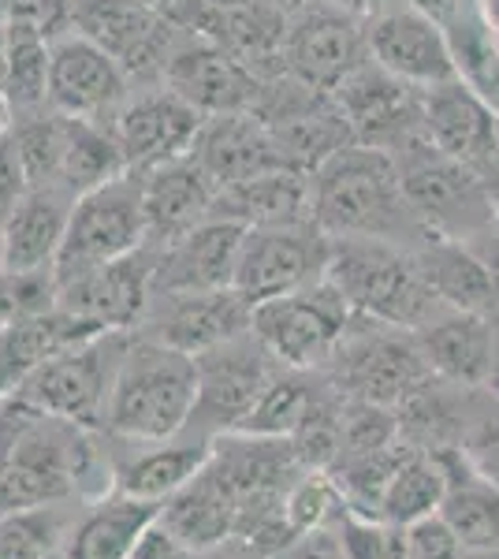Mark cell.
<instances>
[{
    "label": "cell",
    "mask_w": 499,
    "mask_h": 559,
    "mask_svg": "<svg viewBox=\"0 0 499 559\" xmlns=\"http://www.w3.org/2000/svg\"><path fill=\"white\" fill-rule=\"evenodd\" d=\"M310 179L313 221L332 239H384L414 250L432 236L406 202L392 153L351 142Z\"/></svg>",
    "instance_id": "cell-1"
},
{
    "label": "cell",
    "mask_w": 499,
    "mask_h": 559,
    "mask_svg": "<svg viewBox=\"0 0 499 559\" xmlns=\"http://www.w3.org/2000/svg\"><path fill=\"white\" fill-rule=\"evenodd\" d=\"M198 362L183 350L131 332L108 392L105 432L116 440H168L190 426Z\"/></svg>",
    "instance_id": "cell-2"
},
{
    "label": "cell",
    "mask_w": 499,
    "mask_h": 559,
    "mask_svg": "<svg viewBox=\"0 0 499 559\" xmlns=\"http://www.w3.org/2000/svg\"><path fill=\"white\" fill-rule=\"evenodd\" d=\"M358 318L417 332L448 306L425 284L411 247L384 239H335L329 273Z\"/></svg>",
    "instance_id": "cell-3"
},
{
    "label": "cell",
    "mask_w": 499,
    "mask_h": 559,
    "mask_svg": "<svg viewBox=\"0 0 499 559\" xmlns=\"http://www.w3.org/2000/svg\"><path fill=\"white\" fill-rule=\"evenodd\" d=\"M392 157L399 179H403L406 202L414 205V213L421 216V224L432 236L470 239L499 221L477 168L462 165L451 153L432 146L425 134L399 146Z\"/></svg>",
    "instance_id": "cell-4"
},
{
    "label": "cell",
    "mask_w": 499,
    "mask_h": 559,
    "mask_svg": "<svg viewBox=\"0 0 499 559\" xmlns=\"http://www.w3.org/2000/svg\"><path fill=\"white\" fill-rule=\"evenodd\" d=\"M321 373L347 400L399 407L417 384L429 381L432 369L425 362L414 332L392 329V324L369 318H354L351 332L343 336V344L335 347V355Z\"/></svg>",
    "instance_id": "cell-5"
},
{
    "label": "cell",
    "mask_w": 499,
    "mask_h": 559,
    "mask_svg": "<svg viewBox=\"0 0 499 559\" xmlns=\"http://www.w3.org/2000/svg\"><path fill=\"white\" fill-rule=\"evenodd\" d=\"M127 340L131 332H102V336H90L83 344L60 350L15 388L12 400H20L31 411L52 414V418L102 429Z\"/></svg>",
    "instance_id": "cell-6"
},
{
    "label": "cell",
    "mask_w": 499,
    "mask_h": 559,
    "mask_svg": "<svg viewBox=\"0 0 499 559\" xmlns=\"http://www.w3.org/2000/svg\"><path fill=\"white\" fill-rule=\"evenodd\" d=\"M146 242V179H142V173H123L75 198L68 236H63L57 258V280L127 258Z\"/></svg>",
    "instance_id": "cell-7"
},
{
    "label": "cell",
    "mask_w": 499,
    "mask_h": 559,
    "mask_svg": "<svg viewBox=\"0 0 499 559\" xmlns=\"http://www.w3.org/2000/svg\"><path fill=\"white\" fill-rule=\"evenodd\" d=\"M358 313L343 299V292L329 276L298 287L292 295L253 306V336L261 340L272 358L295 369H324Z\"/></svg>",
    "instance_id": "cell-8"
},
{
    "label": "cell",
    "mask_w": 499,
    "mask_h": 559,
    "mask_svg": "<svg viewBox=\"0 0 499 559\" xmlns=\"http://www.w3.org/2000/svg\"><path fill=\"white\" fill-rule=\"evenodd\" d=\"M194 362H198V403L187 429L202 432L209 440L224 437V432H239L247 426L253 407H258L265 388L272 384V377H276V369L284 366L253 336V329L228 340V344L205 350V355H198Z\"/></svg>",
    "instance_id": "cell-9"
},
{
    "label": "cell",
    "mask_w": 499,
    "mask_h": 559,
    "mask_svg": "<svg viewBox=\"0 0 499 559\" xmlns=\"http://www.w3.org/2000/svg\"><path fill=\"white\" fill-rule=\"evenodd\" d=\"M332 242L335 239L317 228V221L247 228L231 287L250 306L292 295L329 273Z\"/></svg>",
    "instance_id": "cell-10"
},
{
    "label": "cell",
    "mask_w": 499,
    "mask_h": 559,
    "mask_svg": "<svg viewBox=\"0 0 499 559\" xmlns=\"http://www.w3.org/2000/svg\"><path fill=\"white\" fill-rule=\"evenodd\" d=\"M366 60H373L366 20L335 0H317L287 23L284 64L295 79L321 94H332Z\"/></svg>",
    "instance_id": "cell-11"
},
{
    "label": "cell",
    "mask_w": 499,
    "mask_h": 559,
    "mask_svg": "<svg viewBox=\"0 0 499 559\" xmlns=\"http://www.w3.org/2000/svg\"><path fill=\"white\" fill-rule=\"evenodd\" d=\"M157 280V242L60 280L57 306L97 332H134L146 318Z\"/></svg>",
    "instance_id": "cell-12"
},
{
    "label": "cell",
    "mask_w": 499,
    "mask_h": 559,
    "mask_svg": "<svg viewBox=\"0 0 499 559\" xmlns=\"http://www.w3.org/2000/svg\"><path fill=\"white\" fill-rule=\"evenodd\" d=\"M71 26L112 52L131 83H161V71L183 34L139 0H75Z\"/></svg>",
    "instance_id": "cell-13"
},
{
    "label": "cell",
    "mask_w": 499,
    "mask_h": 559,
    "mask_svg": "<svg viewBox=\"0 0 499 559\" xmlns=\"http://www.w3.org/2000/svg\"><path fill=\"white\" fill-rule=\"evenodd\" d=\"M202 123L205 116L165 83H134L112 116V131L131 173H150L157 165L187 157Z\"/></svg>",
    "instance_id": "cell-14"
},
{
    "label": "cell",
    "mask_w": 499,
    "mask_h": 559,
    "mask_svg": "<svg viewBox=\"0 0 499 559\" xmlns=\"http://www.w3.org/2000/svg\"><path fill=\"white\" fill-rule=\"evenodd\" d=\"M131 86L134 83L120 60L79 34L75 26L49 38V108L71 120L112 123Z\"/></svg>",
    "instance_id": "cell-15"
},
{
    "label": "cell",
    "mask_w": 499,
    "mask_h": 559,
    "mask_svg": "<svg viewBox=\"0 0 499 559\" xmlns=\"http://www.w3.org/2000/svg\"><path fill=\"white\" fill-rule=\"evenodd\" d=\"M332 97L340 105V112L347 116L354 142H361V146L395 153L417 134H425L421 86L392 75L377 60H366L354 75L343 79L332 90Z\"/></svg>",
    "instance_id": "cell-16"
},
{
    "label": "cell",
    "mask_w": 499,
    "mask_h": 559,
    "mask_svg": "<svg viewBox=\"0 0 499 559\" xmlns=\"http://www.w3.org/2000/svg\"><path fill=\"white\" fill-rule=\"evenodd\" d=\"M250 321H253V306L235 287H221V292L153 295L146 318L139 321L134 332L198 358L205 350L250 332Z\"/></svg>",
    "instance_id": "cell-17"
},
{
    "label": "cell",
    "mask_w": 499,
    "mask_h": 559,
    "mask_svg": "<svg viewBox=\"0 0 499 559\" xmlns=\"http://www.w3.org/2000/svg\"><path fill=\"white\" fill-rule=\"evenodd\" d=\"M161 83L176 90L202 116L250 112L261 94V79L235 52L209 38H198V34H179L176 49L161 71Z\"/></svg>",
    "instance_id": "cell-18"
},
{
    "label": "cell",
    "mask_w": 499,
    "mask_h": 559,
    "mask_svg": "<svg viewBox=\"0 0 499 559\" xmlns=\"http://www.w3.org/2000/svg\"><path fill=\"white\" fill-rule=\"evenodd\" d=\"M366 31L369 52H373L377 64L399 79H406V83L437 86L459 79L448 38H443V26L432 15H425L421 8H414L411 0L366 20Z\"/></svg>",
    "instance_id": "cell-19"
},
{
    "label": "cell",
    "mask_w": 499,
    "mask_h": 559,
    "mask_svg": "<svg viewBox=\"0 0 499 559\" xmlns=\"http://www.w3.org/2000/svg\"><path fill=\"white\" fill-rule=\"evenodd\" d=\"M242 239H247V224L209 216L198 228L161 242L153 295L221 292V287H231Z\"/></svg>",
    "instance_id": "cell-20"
},
{
    "label": "cell",
    "mask_w": 499,
    "mask_h": 559,
    "mask_svg": "<svg viewBox=\"0 0 499 559\" xmlns=\"http://www.w3.org/2000/svg\"><path fill=\"white\" fill-rule=\"evenodd\" d=\"M112 440V492L150 503H165L213 455V440L194 429L168 440Z\"/></svg>",
    "instance_id": "cell-21"
},
{
    "label": "cell",
    "mask_w": 499,
    "mask_h": 559,
    "mask_svg": "<svg viewBox=\"0 0 499 559\" xmlns=\"http://www.w3.org/2000/svg\"><path fill=\"white\" fill-rule=\"evenodd\" d=\"M496 108L462 79L421 86L425 139L470 168L496 160Z\"/></svg>",
    "instance_id": "cell-22"
},
{
    "label": "cell",
    "mask_w": 499,
    "mask_h": 559,
    "mask_svg": "<svg viewBox=\"0 0 499 559\" xmlns=\"http://www.w3.org/2000/svg\"><path fill=\"white\" fill-rule=\"evenodd\" d=\"M75 191L63 183H34L20 202L0 216L4 231V269L34 273V269H57L63 236H68Z\"/></svg>",
    "instance_id": "cell-23"
},
{
    "label": "cell",
    "mask_w": 499,
    "mask_h": 559,
    "mask_svg": "<svg viewBox=\"0 0 499 559\" xmlns=\"http://www.w3.org/2000/svg\"><path fill=\"white\" fill-rule=\"evenodd\" d=\"M190 157L205 168L216 187H231L272 168H287L276 139L253 112H221L205 116Z\"/></svg>",
    "instance_id": "cell-24"
},
{
    "label": "cell",
    "mask_w": 499,
    "mask_h": 559,
    "mask_svg": "<svg viewBox=\"0 0 499 559\" xmlns=\"http://www.w3.org/2000/svg\"><path fill=\"white\" fill-rule=\"evenodd\" d=\"M417 347H421L425 362L440 381L455 388H480L488 384L499 350L488 313L470 310H443L440 318L414 332Z\"/></svg>",
    "instance_id": "cell-25"
},
{
    "label": "cell",
    "mask_w": 499,
    "mask_h": 559,
    "mask_svg": "<svg viewBox=\"0 0 499 559\" xmlns=\"http://www.w3.org/2000/svg\"><path fill=\"white\" fill-rule=\"evenodd\" d=\"M235 519H239V496L228 485V477L209 463L198 471L179 492H171L161 503L157 522L176 540H183L190 552H205L235 537Z\"/></svg>",
    "instance_id": "cell-26"
},
{
    "label": "cell",
    "mask_w": 499,
    "mask_h": 559,
    "mask_svg": "<svg viewBox=\"0 0 499 559\" xmlns=\"http://www.w3.org/2000/svg\"><path fill=\"white\" fill-rule=\"evenodd\" d=\"M142 179H146L150 242H157V247L213 216L221 187L209 179V173L190 153L168 160V165L150 168V173H142Z\"/></svg>",
    "instance_id": "cell-27"
},
{
    "label": "cell",
    "mask_w": 499,
    "mask_h": 559,
    "mask_svg": "<svg viewBox=\"0 0 499 559\" xmlns=\"http://www.w3.org/2000/svg\"><path fill=\"white\" fill-rule=\"evenodd\" d=\"M213 216L247 224V228L313 221V179L298 168H272L242 183L221 187Z\"/></svg>",
    "instance_id": "cell-28"
},
{
    "label": "cell",
    "mask_w": 499,
    "mask_h": 559,
    "mask_svg": "<svg viewBox=\"0 0 499 559\" xmlns=\"http://www.w3.org/2000/svg\"><path fill=\"white\" fill-rule=\"evenodd\" d=\"M161 515V503L134 500L123 492H108L90 500L71 530L63 559H131L139 540L150 534Z\"/></svg>",
    "instance_id": "cell-29"
},
{
    "label": "cell",
    "mask_w": 499,
    "mask_h": 559,
    "mask_svg": "<svg viewBox=\"0 0 499 559\" xmlns=\"http://www.w3.org/2000/svg\"><path fill=\"white\" fill-rule=\"evenodd\" d=\"M448 474V492H443L440 515L455 530L466 552H485L499 548V489L488 477L474 471L462 448H432Z\"/></svg>",
    "instance_id": "cell-30"
},
{
    "label": "cell",
    "mask_w": 499,
    "mask_h": 559,
    "mask_svg": "<svg viewBox=\"0 0 499 559\" xmlns=\"http://www.w3.org/2000/svg\"><path fill=\"white\" fill-rule=\"evenodd\" d=\"M414 261L448 310L492 313L499 306V284L462 239L429 236L421 247H414Z\"/></svg>",
    "instance_id": "cell-31"
},
{
    "label": "cell",
    "mask_w": 499,
    "mask_h": 559,
    "mask_svg": "<svg viewBox=\"0 0 499 559\" xmlns=\"http://www.w3.org/2000/svg\"><path fill=\"white\" fill-rule=\"evenodd\" d=\"M90 336H102V332L71 318L60 306L12 321L0 332V384H4V392L12 395L41 362H49L52 355L83 344Z\"/></svg>",
    "instance_id": "cell-32"
},
{
    "label": "cell",
    "mask_w": 499,
    "mask_h": 559,
    "mask_svg": "<svg viewBox=\"0 0 499 559\" xmlns=\"http://www.w3.org/2000/svg\"><path fill=\"white\" fill-rule=\"evenodd\" d=\"M448 38L451 60L459 68V79L474 86L480 97L499 112V34L488 20L480 0H466L462 8L440 23Z\"/></svg>",
    "instance_id": "cell-33"
},
{
    "label": "cell",
    "mask_w": 499,
    "mask_h": 559,
    "mask_svg": "<svg viewBox=\"0 0 499 559\" xmlns=\"http://www.w3.org/2000/svg\"><path fill=\"white\" fill-rule=\"evenodd\" d=\"M90 500H52L0 515V559H57Z\"/></svg>",
    "instance_id": "cell-34"
},
{
    "label": "cell",
    "mask_w": 499,
    "mask_h": 559,
    "mask_svg": "<svg viewBox=\"0 0 499 559\" xmlns=\"http://www.w3.org/2000/svg\"><path fill=\"white\" fill-rule=\"evenodd\" d=\"M123 173H131V165H127L123 146H120V139H116L112 123L71 120L68 116V134H63V157H60L57 183H63L75 194H86Z\"/></svg>",
    "instance_id": "cell-35"
},
{
    "label": "cell",
    "mask_w": 499,
    "mask_h": 559,
    "mask_svg": "<svg viewBox=\"0 0 499 559\" xmlns=\"http://www.w3.org/2000/svg\"><path fill=\"white\" fill-rule=\"evenodd\" d=\"M443 492H448V474H443L437 452L411 444L392 477V485H388L380 519L395 522V526H414V522L437 515Z\"/></svg>",
    "instance_id": "cell-36"
},
{
    "label": "cell",
    "mask_w": 499,
    "mask_h": 559,
    "mask_svg": "<svg viewBox=\"0 0 499 559\" xmlns=\"http://www.w3.org/2000/svg\"><path fill=\"white\" fill-rule=\"evenodd\" d=\"M329 388V377L321 369H295L280 366L272 384L265 388L261 403L253 407L250 421L239 432H258V437H292L302 426V418L310 407L321 400V392Z\"/></svg>",
    "instance_id": "cell-37"
},
{
    "label": "cell",
    "mask_w": 499,
    "mask_h": 559,
    "mask_svg": "<svg viewBox=\"0 0 499 559\" xmlns=\"http://www.w3.org/2000/svg\"><path fill=\"white\" fill-rule=\"evenodd\" d=\"M0 90L8 94L15 116L49 108V38L38 26L8 20V60Z\"/></svg>",
    "instance_id": "cell-38"
},
{
    "label": "cell",
    "mask_w": 499,
    "mask_h": 559,
    "mask_svg": "<svg viewBox=\"0 0 499 559\" xmlns=\"http://www.w3.org/2000/svg\"><path fill=\"white\" fill-rule=\"evenodd\" d=\"M340 537L347 559H411V545H406V526L384 519H366L354 511L340 508L329 522Z\"/></svg>",
    "instance_id": "cell-39"
},
{
    "label": "cell",
    "mask_w": 499,
    "mask_h": 559,
    "mask_svg": "<svg viewBox=\"0 0 499 559\" xmlns=\"http://www.w3.org/2000/svg\"><path fill=\"white\" fill-rule=\"evenodd\" d=\"M284 508H287V522H292V530L302 537V534H310V530L329 526L343 503H340V492H335L329 474L306 471L292 489H287Z\"/></svg>",
    "instance_id": "cell-40"
},
{
    "label": "cell",
    "mask_w": 499,
    "mask_h": 559,
    "mask_svg": "<svg viewBox=\"0 0 499 559\" xmlns=\"http://www.w3.org/2000/svg\"><path fill=\"white\" fill-rule=\"evenodd\" d=\"M406 545H411V559H466V548L440 511L406 526Z\"/></svg>",
    "instance_id": "cell-41"
},
{
    "label": "cell",
    "mask_w": 499,
    "mask_h": 559,
    "mask_svg": "<svg viewBox=\"0 0 499 559\" xmlns=\"http://www.w3.org/2000/svg\"><path fill=\"white\" fill-rule=\"evenodd\" d=\"M31 173H26V160L20 153V142H15L12 131L0 134V216L12 210L20 198L31 191Z\"/></svg>",
    "instance_id": "cell-42"
},
{
    "label": "cell",
    "mask_w": 499,
    "mask_h": 559,
    "mask_svg": "<svg viewBox=\"0 0 499 559\" xmlns=\"http://www.w3.org/2000/svg\"><path fill=\"white\" fill-rule=\"evenodd\" d=\"M462 452L474 463V471L499 489V421H480Z\"/></svg>",
    "instance_id": "cell-43"
},
{
    "label": "cell",
    "mask_w": 499,
    "mask_h": 559,
    "mask_svg": "<svg viewBox=\"0 0 499 559\" xmlns=\"http://www.w3.org/2000/svg\"><path fill=\"white\" fill-rule=\"evenodd\" d=\"M272 559H347V552H343L335 530L321 526V530H310V534L295 537L284 552H276Z\"/></svg>",
    "instance_id": "cell-44"
},
{
    "label": "cell",
    "mask_w": 499,
    "mask_h": 559,
    "mask_svg": "<svg viewBox=\"0 0 499 559\" xmlns=\"http://www.w3.org/2000/svg\"><path fill=\"white\" fill-rule=\"evenodd\" d=\"M131 559H198V552H190L183 540H176L161 522H153V530L139 540Z\"/></svg>",
    "instance_id": "cell-45"
},
{
    "label": "cell",
    "mask_w": 499,
    "mask_h": 559,
    "mask_svg": "<svg viewBox=\"0 0 499 559\" xmlns=\"http://www.w3.org/2000/svg\"><path fill=\"white\" fill-rule=\"evenodd\" d=\"M466 242L474 254L485 261L488 265V273H492V280L499 284V221L492 224V228H485V231H477V236H470V239H462Z\"/></svg>",
    "instance_id": "cell-46"
},
{
    "label": "cell",
    "mask_w": 499,
    "mask_h": 559,
    "mask_svg": "<svg viewBox=\"0 0 499 559\" xmlns=\"http://www.w3.org/2000/svg\"><path fill=\"white\" fill-rule=\"evenodd\" d=\"M198 559H265L261 552H253V548H247L242 540H224V545L216 548H205V552H198Z\"/></svg>",
    "instance_id": "cell-47"
},
{
    "label": "cell",
    "mask_w": 499,
    "mask_h": 559,
    "mask_svg": "<svg viewBox=\"0 0 499 559\" xmlns=\"http://www.w3.org/2000/svg\"><path fill=\"white\" fill-rule=\"evenodd\" d=\"M335 4H343L347 12L361 15V20H373V15L388 12V8H395V4H406V0H335Z\"/></svg>",
    "instance_id": "cell-48"
},
{
    "label": "cell",
    "mask_w": 499,
    "mask_h": 559,
    "mask_svg": "<svg viewBox=\"0 0 499 559\" xmlns=\"http://www.w3.org/2000/svg\"><path fill=\"white\" fill-rule=\"evenodd\" d=\"M477 173H480V179H485V187H488V198H492V205H496V216H499V157H496V160H488V165H480Z\"/></svg>",
    "instance_id": "cell-49"
},
{
    "label": "cell",
    "mask_w": 499,
    "mask_h": 559,
    "mask_svg": "<svg viewBox=\"0 0 499 559\" xmlns=\"http://www.w3.org/2000/svg\"><path fill=\"white\" fill-rule=\"evenodd\" d=\"M12 120H15V108H12V102H8L4 90H0V134L12 131Z\"/></svg>",
    "instance_id": "cell-50"
},
{
    "label": "cell",
    "mask_w": 499,
    "mask_h": 559,
    "mask_svg": "<svg viewBox=\"0 0 499 559\" xmlns=\"http://www.w3.org/2000/svg\"><path fill=\"white\" fill-rule=\"evenodd\" d=\"M269 4H276V8H280V12L295 15V12H302V8H310V4H317V0H269Z\"/></svg>",
    "instance_id": "cell-51"
},
{
    "label": "cell",
    "mask_w": 499,
    "mask_h": 559,
    "mask_svg": "<svg viewBox=\"0 0 499 559\" xmlns=\"http://www.w3.org/2000/svg\"><path fill=\"white\" fill-rule=\"evenodd\" d=\"M488 392H492L496 395V400H499V358H496V366H492V373H488Z\"/></svg>",
    "instance_id": "cell-52"
},
{
    "label": "cell",
    "mask_w": 499,
    "mask_h": 559,
    "mask_svg": "<svg viewBox=\"0 0 499 559\" xmlns=\"http://www.w3.org/2000/svg\"><path fill=\"white\" fill-rule=\"evenodd\" d=\"M488 324H492V336H496V350H499V306L488 313Z\"/></svg>",
    "instance_id": "cell-53"
},
{
    "label": "cell",
    "mask_w": 499,
    "mask_h": 559,
    "mask_svg": "<svg viewBox=\"0 0 499 559\" xmlns=\"http://www.w3.org/2000/svg\"><path fill=\"white\" fill-rule=\"evenodd\" d=\"M466 559H499V548H485V552H466Z\"/></svg>",
    "instance_id": "cell-54"
},
{
    "label": "cell",
    "mask_w": 499,
    "mask_h": 559,
    "mask_svg": "<svg viewBox=\"0 0 499 559\" xmlns=\"http://www.w3.org/2000/svg\"><path fill=\"white\" fill-rule=\"evenodd\" d=\"M209 4H216V8H239V4H250V0H209Z\"/></svg>",
    "instance_id": "cell-55"
},
{
    "label": "cell",
    "mask_w": 499,
    "mask_h": 559,
    "mask_svg": "<svg viewBox=\"0 0 499 559\" xmlns=\"http://www.w3.org/2000/svg\"><path fill=\"white\" fill-rule=\"evenodd\" d=\"M0 269H4V231H0Z\"/></svg>",
    "instance_id": "cell-56"
},
{
    "label": "cell",
    "mask_w": 499,
    "mask_h": 559,
    "mask_svg": "<svg viewBox=\"0 0 499 559\" xmlns=\"http://www.w3.org/2000/svg\"><path fill=\"white\" fill-rule=\"evenodd\" d=\"M496 157H499V116H496Z\"/></svg>",
    "instance_id": "cell-57"
},
{
    "label": "cell",
    "mask_w": 499,
    "mask_h": 559,
    "mask_svg": "<svg viewBox=\"0 0 499 559\" xmlns=\"http://www.w3.org/2000/svg\"><path fill=\"white\" fill-rule=\"evenodd\" d=\"M0 400H8V392H4V384H0Z\"/></svg>",
    "instance_id": "cell-58"
},
{
    "label": "cell",
    "mask_w": 499,
    "mask_h": 559,
    "mask_svg": "<svg viewBox=\"0 0 499 559\" xmlns=\"http://www.w3.org/2000/svg\"><path fill=\"white\" fill-rule=\"evenodd\" d=\"M57 559H63V556H57Z\"/></svg>",
    "instance_id": "cell-59"
}]
</instances>
